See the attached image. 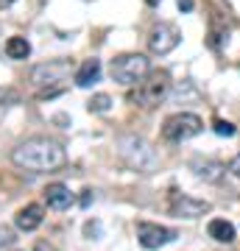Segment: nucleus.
<instances>
[{
  "label": "nucleus",
  "instance_id": "obj_1",
  "mask_svg": "<svg viewBox=\"0 0 240 251\" xmlns=\"http://www.w3.org/2000/svg\"><path fill=\"white\" fill-rule=\"evenodd\" d=\"M64 148L51 137H28L11 151V162L23 168V171H34V173H51L56 168L64 165Z\"/></svg>",
  "mask_w": 240,
  "mask_h": 251
},
{
  "label": "nucleus",
  "instance_id": "obj_2",
  "mask_svg": "<svg viewBox=\"0 0 240 251\" xmlns=\"http://www.w3.org/2000/svg\"><path fill=\"white\" fill-rule=\"evenodd\" d=\"M117 156L129 171H137V173H154L157 165H160V156L151 148V143L137 134L117 137Z\"/></svg>",
  "mask_w": 240,
  "mask_h": 251
},
{
  "label": "nucleus",
  "instance_id": "obj_3",
  "mask_svg": "<svg viewBox=\"0 0 240 251\" xmlns=\"http://www.w3.org/2000/svg\"><path fill=\"white\" fill-rule=\"evenodd\" d=\"M70 70L73 64L64 62V59H56V62H45V64H36L31 70V84L39 87V98H53L62 92V84L70 78Z\"/></svg>",
  "mask_w": 240,
  "mask_h": 251
},
{
  "label": "nucleus",
  "instance_id": "obj_4",
  "mask_svg": "<svg viewBox=\"0 0 240 251\" xmlns=\"http://www.w3.org/2000/svg\"><path fill=\"white\" fill-rule=\"evenodd\" d=\"M168 90H170V75L168 73H160V70L148 73V75L129 92V103L142 106V109H151V106H157V103L165 100Z\"/></svg>",
  "mask_w": 240,
  "mask_h": 251
},
{
  "label": "nucleus",
  "instance_id": "obj_5",
  "mask_svg": "<svg viewBox=\"0 0 240 251\" xmlns=\"http://www.w3.org/2000/svg\"><path fill=\"white\" fill-rule=\"evenodd\" d=\"M148 73H151V64H148V56H142V53H120V56L112 59V64H109L112 81L123 84V87L140 84Z\"/></svg>",
  "mask_w": 240,
  "mask_h": 251
},
{
  "label": "nucleus",
  "instance_id": "obj_6",
  "mask_svg": "<svg viewBox=\"0 0 240 251\" xmlns=\"http://www.w3.org/2000/svg\"><path fill=\"white\" fill-rule=\"evenodd\" d=\"M204 128V120L193 112H179V115H170L165 123H162V140L168 143H185L190 137L201 134Z\"/></svg>",
  "mask_w": 240,
  "mask_h": 251
},
{
  "label": "nucleus",
  "instance_id": "obj_7",
  "mask_svg": "<svg viewBox=\"0 0 240 251\" xmlns=\"http://www.w3.org/2000/svg\"><path fill=\"white\" fill-rule=\"evenodd\" d=\"M182 42V31L173 23H157L148 34V50L154 56H165Z\"/></svg>",
  "mask_w": 240,
  "mask_h": 251
},
{
  "label": "nucleus",
  "instance_id": "obj_8",
  "mask_svg": "<svg viewBox=\"0 0 240 251\" xmlns=\"http://www.w3.org/2000/svg\"><path fill=\"white\" fill-rule=\"evenodd\" d=\"M168 209H170V215L193 221V218L207 215L213 206H210V201H201V198H193V196H185V193L170 190V204H168Z\"/></svg>",
  "mask_w": 240,
  "mask_h": 251
},
{
  "label": "nucleus",
  "instance_id": "obj_9",
  "mask_svg": "<svg viewBox=\"0 0 240 251\" xmlns=\"http://www.w3.org/2000/svg\"><path fill=\"white\" fill-rule=\"evenodd\" d=\"M137 237H140L142 249H162V246H168L170 240H176V232L168 229V226L140 221V224H137Z\"/></svg>",
  "mask_w": 240,
  "mask_h": 251
},
{
  "label": "nucleus",
  "instance_id": "obj_10",
  "mask_svg": "<svg viewBox=\"0 0 240 251\" xmlns=\"http://www.w3.org/2000/svg\"><path fill=\"white\" fill-rule=\"evenodd\" d=\"M42 206L39 204H26L23 209H17V215H14V226H17L20 232H34L39 229L42 224Z\"/></svg>",
  "mask_w": 240,
  "mask_h": 251
},
{
  "label": "nucleus",
  "instance_id": "obj_11",
  "mask_svg": "<svg viewBox=\"0 0 240 251\" xmlns=\"http://www.w3.org/2000/svg\"><path fill=\"white\" fill-rule=\"evenodd\" d=\"M42 196H45V204L51 206V209H67V206L73 204V193L64 187V184H59V181L48 184Z\"/></svg>",
  "mask_w": 240,
  "mask_h": 251
},
{
  "label": "nucleus",
  "instance_id": "obj_12",
  "mask_svg": "<svg viewBox=\"0 0 240 251\" xmlns=\"http://www.w3.org/2000/svg\"><path fill=\"white\" fill-rule=\"evenodd\" d=\"M193 173H196L198 179H204V181H221L223 179V173H226V165H221V162H215V159H198L193 162Z\"/></svg>",
  "mask_w": 240,
  "mask_h": 251
},
{
  "label": "nucleus",
  "instance_id": "obj_13",
  "mask_svg": "<svg viewBox=\"0 0 240 251\" xmlns=\"http://www.w3.org/2000/svg\"><path fill=\"white\" fill-rule=\"evenodd\" d=\"M3 50H6L9 59L23 62V59L31 56V42H28L26 36H9V39H6V45H3Z\"/></svg>",
  "mask_w": 240,
  "mask_h": 251
},
{
  "label": "nucleus",
  "instance_id": "obj_14",
  "mask_svg": "<svg viewBox=\"0 0 240 251\" xmlns=\"http://www.w3.org/2000/svg\"><path fill=\"white\" fill-rule=\"evenodd\" d=\"M98 78H101V62L98 59H87V62L76 70V84H79V87H89V84H95Z\"/></svg>",
  "mask_w": 240,
  "mask_h": 251
},
{
  "label": "nucleus",
  "instance_id": "obj_15",
  "mask_svg": "<svg viewBox=\"0 0 240 251\" xmlns=\"http://www.w3.org/2000/svg\"><path fill=\"white\" fill-rule=\"evenodd\" d=\"M207 232H210V237H213V240H218V243H232V240H235V226H232L229 221H223V218L210 221Z\"/></svg>",
  "mask_w": 240,
  "mask_h": 251
},
{
  "label": "nucleus",
  "instance_id": "obj_16",
  "mask_svg": "<svg viewBox=\"0 0 240 251\" xmlns=\"http://www.w3.org/2000/svg\"><path fill=\"white\" fill-rule=\"evenodd\" d=\"M109 106H112V98H109V95H104V92H98V95H92V98L87 100V109H89V112H95V115L109 112Z\"/></svg>",
  "mask_w": 240,
  "mask_h": 251
},
{
  "label": "nucleus",
  "instance_id": "obj_17",
  "mask_svg": "<svg viewBox=\"0 0 240 251\" xmlns=\"http://www.w3.org/2000/svg\"><path fill=\"white\" fill-rule=\"evenodd\" d=\"M14 240H17L14 229H11V226H0V249H9V246H14Z\"/></svg>",
  "mask_w": 240,
  "mask_h": 251
},
{
  "label": "nucleus",
  "instance_id": "obj_18",
  "mask_svg": "<svg viewBox=\"0 0 240 251\" xmlns=\"http://www.w3.org/2000/svg\"><path fill=\"white\" fill-rule=\"evenodd\" d=\"M213 128H215V134H221V137H235V126L229 120H215Z\"/></svg>",
  "mask_w": 240,
  "mask_h": 251
},
{
  "label": "nucleus",
  "instance_id": "obj_19",
  "mask_svg": "<svg viewBox=\"0 0 240 251\" xmlns=\"http://www.w3.org/2000/svg\"><path fill=\"white\" fill-rule=\"evenodd\" d=\"M229 171H232V173H235V176L240 179V153H238V156H235V159L229 162Z\"/></svg>",
  "mask_w": 240,
  "mask_h": 251
},
{
  "label": "nucleus",
  "instance_id": "obj_20",
  "mask_svg": "<svg viewBox=\"0 0 240 251\" xmlns=\"http://www.w3.org/2000/svg\"><path fill=\"white\" fill-rule=\"evenodd\" d=\"M84 234H87V237L98 234V224H87V226H84ZM92 240H95V237H92Z\"/></svg>",
  "mask_w": 240,
  "mask_h": 251
},
{
  "label": "nucleus",
  "instance_id": "obj_21",
  "mask_svg": "<svg viewBox=\"0 0 240 251\" xmlns=\"http://www.w3.org/2000/svg\"><path fill=\"white\" fill-rule=\"evenodd\" d=\"M179 11H193V0H179Z\"/></svg>",
  "mask_w": 240,
  "mask_h": 251
},
{
  "label": "nucleus",
  "instance_id": "obj_22",
  "mask_svg": "<svg viewBox=\"0 0 240 251\" xmlns=\"http://www.w3.org/2000/svg\"><path fill=\"white\" fill-rule=\"evenodd\" d=\"M92 201V190H84V196H81V206H89Z\"/></svg>",
  "mask_w": 240,
  "mask_h": 251
},
{
  "label": "nucleus",
  "instance_id": "obj_23",
  "mask_svg": "<svg viewBox=\"0 0 240 251\" xmlns=\"http://www.w3.org/2000/svg\"><path fill=\"white\" fill-rule=\"evenodd\" d=\"M17 0H0V9H9V6H14Z\"/></svg>",
  "mask_w": 240,
  "mask_h": 251
},
{
  "label": "nucleus",
  "instance_id": "obj_24",
  "mask_svg": "<svg viewBox=\"0 0 240 251\" xmlns=\"http://www.w3.org/2000/svg\"><path fill=\"white\" fill-rule=\"evenodd\" d=\"M145 3H148V6H160L162 0H145Z\"/></svg>",
  "mask_w": 240,
  "mask_h": 251
}]
</instances>
